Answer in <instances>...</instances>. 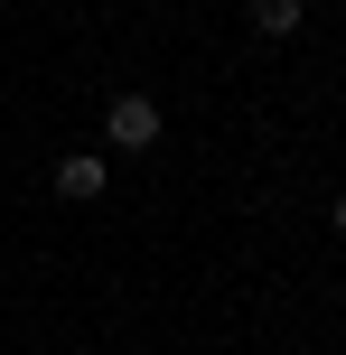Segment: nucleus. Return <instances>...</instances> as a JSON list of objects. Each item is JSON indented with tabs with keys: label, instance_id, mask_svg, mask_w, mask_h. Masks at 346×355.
I'll use <instances>...</instances> for the list:
<instances>
[{
	"label": "nucleus",
	"instance_id": "nucleus-1",
	"mask_svg": "<svg viewBox=\"0 0 346 355\" xmlns=\"http://www.w3.org/2000/svg\"><path fill=\"white\" fill-rule=\"evenodd\" d=\"M159 131H168V122H159L150 94H122V103L103 112V141H112V150H159Z\"/></svg>",
	"mask_w": 346,
	"mask_h": 355
},
{
	"label": "nucleus",
	"instance_id": "nucleus-2",
	"mask_svg": "<svg viewBox=\"0 0 346 355\" xmlns=\"http://www.w3.org/2000/svg\"><path fill=\"white\" fill-rule=\"evenodd\" d=\"M103 187H112V159H103V150H75V159H56V196H75V206H94Z\"/></svg>",
	"mask_w": 346,
	"mask_h": 355
},
{
	"label": "nucleus",
	"instance_id": "nucleus-3",
	"mask_svg": "<svg viewBox=\"0 0 346 355\" xmlns=\"http://www.w3.org/2000/svg\"><path fill=\"white\" fill-rule=\"evenodd\" d=\"M300 10H309V0H253V28H262V37H291Z\"/></svg>",
	"mask_w": 346,
	"mask_h": 355
},
{
	"label": "nucleus",
	"instance_id": "nucleus-4",
	"mask_svg": "<svg viewBox=\"0 0 346 355\" xmlns=\"http://www.w3.org/2000/svg\"><path fill=\"white\" fill-rule=\"evenodd\" d=\"M337 234H346V187H337Z\"/></svg>",
	"mask_w": 346,
	"mask_h": 355
}]
</instances>
